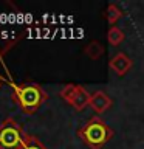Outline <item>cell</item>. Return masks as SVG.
Masks as SVG:
<instances>
[{
    "label": "cell",
    "instance_id": "obj_3",
    "mask_svg": "<svg viewBox=\"0 0 144 149\" xmlns=\"http://www.w3.org/2000/svg\"><path fill=\"white\" fill-rule=\"evenodd\" d=\"M26 135L16 120L6 118L0 124V149H20Z\"/></svg>",
    "mask_w": 144,
    "mask_h": 149
},
{
    "label": "cell",
    "instance_id": "obj_7",
    "mask_svg": "<svg viewBox=\"0 0 144 149\" xmlns=\"http://www.w3.org/2000/svg\"><path fill=\"white\" fill-rule=\"evenodd\" d=\"M84 53H85L90 59L98 61L99 58H102V56H104V45H102L101 42H98V40H91L90 44L85 47Z\"/></svg>",
    "mask_w": 144,
    "mask_h": 149
},
{
    "label": "cell",
    "instance_id": "obj_2",
    "mask_svg": "<svg viewBox=\"0 0 144 149\" xmlns=\"http://www.w3.org/2000/svg\"><path fill=\"white\" fill-rule=\"evenodd\" d=\"M115 135L113 129L99 116H93L78 130V137L90 149H102Z\"/></svg>",
    "mask_w": 144,
    "mask_h": 149
},
{
    "label": "cell",
    "instance_id": "obj_11",
    "mask_svg": "<svg viewBox=\"0 0 144 149\" xmlns=\"http://www.w3.org/2000/svg\"><path fill=\"white\" fill-rule=\"evenodd\" d=\"M2 82H3V78H2V74H0V87H2Z\"/></svg>",
    "mask_w": 144,
    "mask_h": 149
},
{
    "label": "cell",
    "instance_id": "obj_9",
    "mask_svg": "<svg viewBox=\"0 0 144 149\" xmlns=\"http://www.w3.org/2000/svg\"><path fill=\"white\" fill-rule=\"evenodd\" d=\"M124 37H125V34H124V31L121 30L119 26H110L109 28V31H107V40H109V44L111 45V47H118L121 42L124 40Z\"/></svg>",
    "mask_w": 144,
    "mask_h": 149
},
{
    "label": "cell",
    "instance_id": "obj_1",
    "mask_svg": "<svg viewBox=\"0 0 144 149\" xmlns=\"http://www.w3.org/2000/svg\"><path fill=\"white\" fill-rule=\"evenodd\" d=\"M12 98L23 113L33 115L46 101V92L36 82L12 84Z\"/></svg>",
    "mask_w": 144,
    "mask_h": 149
},
{
    "label": "cell",
    "instance_id": "obj_8",
    "mask_svg": "<svg viewBox=\"0 0 144 149\" xmlns=\"http://www.w3.org/2000/svg\"><path fill=\"white\" fill-rule=\"evenodd\" d=\"M123 16H124V13L118 5L116 3H109V6H107V9H105V19L111 26H115L116 22H118Z\"/></svg>",
    "mask_w": 144,
    "mask_h": 149
},
{
    "label": "cell",
    "instance_id": "obj_10",
    "mask_svg": "<svg viewBox=\"0 0 144 149\" xmlns=\"http://www.w3.org/2000/svg\"><path fill=\"white\" fill-rule=\"evenodd\" d=\"M20 149H46V146H45V144L42 143L37 137L28 134L25 143H23V146H22Z\"/></svg>",
    "mask_w": 144,
    "mask_h": 149
},
{
    "label": "cell",
    "instance_id": "obj_4",
    "mask_svg": "<svg viewBox=\"0 0 144 149\" xmlns=\"http://www.w3.org/2000/svg\"><path fill=\"white\" fill-rule=\"evenodd\" d=\"M109 67L115 74L124 76V74H127V72L133 67V61L130 59L125 53H116L113 58L110 59Z\"/></svg>",
    "mask_w": 144,
    "mask_h": 149
},
{
    "label": "cell",
    "instance_id": "obj_6",
    "mask_svg": "<svg viewBox=\"0 0 144 149\" xmlns=\"http://www.w3.org/2000/svg\"><path fill=\"white\" fill-rule=\"evenodd\" d=\"M90 100H91V95L85 90V87L82 86H76L74 87V92H73V96L70 100L68 104L76 110H84L87 106H90Z\"/></svg>",
    "mask_w": 144,
    "mask_h": 149
},
{
    "label": "cell",
    "instance_id": "obj_5",
    "mask_svg": "<svg viewBox=\"0 0 144 149\" xmlns=\"http://www.w3.org/2000/svg\"><path fill=\"white\" fill-rule=\"evenodd\" d=\"M111 104H113V101H111V98L107 95L105 92L96 90V92L91 95L90 107L96 112L98 115H99V113H104V112H107V110H109L110 107H111Z\"/></svg>",
    "mask_w": 144,
    "mask_h": 149
}]
</instances>
